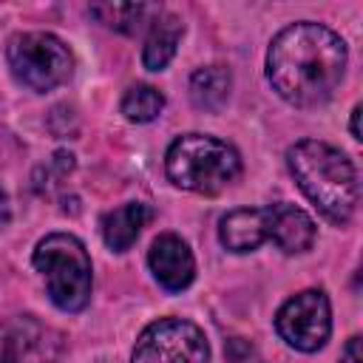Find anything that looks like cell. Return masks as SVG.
<instances>
[{"label":"cell","mask_w":363,"mask_h":363,"mask_svg":"<svg viewBox=\"0 0 363 363\" xmlns=\"http://www.w3.org/2000/svg\"><path fill=\"white\" fill-rule=\"evenodd\" d=\"M346 60V43L332 28L301 20L272 37L267 51V79L284 102L295 108H318L340 88Z\"/></svg>","instance_id":"obj_1"},{"label":"cell","mask_w":363,"mask_h":363,"mask_svg":"<svg viewBox=\"0 0 363 363\" xmlns=\"http://www.w3.org/2000/svg\"><path fill=\"white\" fill-rule=\"evenodd\" d=\"M286 164L306 199L332 224L352 218L357 207V173L343 150L320 139H301L286 150Z\"/></svg>","instance_id":"obj_2"},{"label":"cell","mask_w":363,"mask_h":363,"mask_svg":"<svg viewBox=\"0 0 363 363\" xmlns=\"http://www.w3.org/2000/svg\"><path fill=\"white\" fill-rule=\"evenodd\" d=\"M164 170L176 187L201 196H216L238 179L241 156L224 139L207 133H184L170 142Z\"/></svg>","instance_id":"obj_3"},{"label":"cell","mask_w":363,"mask_h":363,"mask_svg":"<svg viewBox=\"0 0 363 363\" xmlns=\"http://www.w3.org/2000/svg\"><path fill=\"white\" fill-rule=\"evenodd\" d=\"M34 269L45 278L48 298L62 312H82L91 301V255L71 233H51L37 241L31 255Z\"/></svg>","instance_id":"obj_4"},{"label":"cell","mask_w":363,"mask_h":363,"mask_svg":"<svg viewBox=\"0 0 363 363\" xmlns=\"http://www.w3.org/2000/svg\"><path fill=\"white\" fill-rule=\"evenodd\" d=\"M6 60L11 77L34 94H48L74 77V54L51 31L14 34L6 45Z\"/></svg>","instance_id":"obj_5"},{"label":"cell","mask_w":363,"mask_h":363,"mask_svg":"<svg viewBox=\"0 0 363 363\" xmlns=\"http://www.w3.org/2000/svg\"><path fill=\"white\" fill-rule=\"evenodd\" d=\"M210 343L204 332L184 318H159L142 329L130 363H207Z\"/></svg>","instance_id":"obj_6"},{"label":"cell","mask_w":363,"mask_h":363,"mask_svg":"<svg viewBox=\"0 0 363 363\" xmlns=\"http://www.w3.org/2000/svg\"><path fill=\"white\" fill-rule=\"evenodd\" d=\"M275 332L298 352H318L332 335V306L326 292L303 289L275 315Z\"/></svg>","instance_id":"obj_7"},{"label":"cell","mask_w":363,"mask_h":363,"mask_svg":"<svg viewBox=\"0 0 363 363\" xmlns=\"http://www.w3.org/2000/svg\"><path fill=\"white\" fill-rule=\"evenodd\" d=\"M65 346L68 337L34 315L0 320V363H57Z\"/></svg>","instance_id":"obj_8"},{"label":"cell","mask_w":363,"mask_h":363,"mask_svg":"<svg viewBox=\"0 0 363 363\" xmlns=\"http://www.w3.org/2000/svg\"><path fill=\"white\" fill-rule=\"evenodd\" d=\"M147 267H150L153 278L167 292H182L196 278V258H193L187 241L179 238L176 233H164L150 244Z\"/></svg>","instance_id":"obj_9"},{"label":"cell","mask_w":363,"mask_h":363,"mask_svg":"<svg viewBox=\"0 0 363 363\" xmlns=\"http://www.w3.org/2000/svg\"><path fill=\"white\" fill-rule=\"evenodd\" d=\"M264 218H267V238L286 255L306 252L315 244V221L301 207L289 201H278L264 207Z\"/></svg>","instance_id":"obj_10"},{"label":"cell","mask_w":363,"mask_h":363,"mask_svg":"<svg viewBox=\"0 0 363 363\" xmlns=\"http://www.w3.org/2000/svg\"><path fill=\"white\" fill-rule=\"evenodd\" d=\"M218 241L230 252H252L267 241L264 207H238L218 221Z\"/></svg>","instance_id":"obj_11"},{"label":"cell","mask_w":363,"mask_h":363,"mask_svg":"<svg viewBox=\"0 0 363 363\" xmlns=\"http://www.w3.org/2000/svg\"><path fill=\"white\" fill-rule=\"evenodd\" d=\"M153 218V210L142 201H128L122 207H113L102 216L99 227H102V241L108 244V250L113 252H125L133 247V241L139 238L142 227Z\"/></svg>","instance_id":"obj_12"},{"label":"cell","mask_w":363,"mask_h":363,"mask_svg":"<svg viewBox=\"0 0 363 363\" xmlns=\"http://www.w3.org/2000/svg\"><path fill=\"white\" fill-rule=\"evenodd\" d=\"M182 34H184L182 20L170 11H159L150 20V31H147V40H145V48H142V65L147 71L167 68V62L176 57Z\"/></svg>","instance_id":"obj_13"},{"label":"cell","mask_w":363,"mask_h":363,"mask_svg":"<svg viewBox=\"0 0 363 363\" xmlns=\"http://www.w3.org/2000/svg\"><path fill=\"white\" fill-rule=\"evenodd\" d=\"M230 88H233V77L224 65H204L190 77V102L199 111L216 113L224 108Z\"/></svg>","instance_id":"obj_14"},{"label":"cell","mask_w":363,"mask_h":363,"mask_svg":"<svg viewBox=\"0 0 363 363\" xmlns=\"http://www.w3.org/2000/svg\"><path fill=\"white\" fill-rule=\"evenodd\" d=\"M150 11L153 9L145 3H94L91 6V17H96L102 26L122 34H133Z\"/></svg>","instance_id":"obj_15"},{"label":"cell","mask_w":363,"mask_h":363,"mask_svg":"<svg viewBox=\"0 0 363 363\" xmlns=\"http://www.w3.org/2000/svg\"><path fill=\"white\" fill-rule=\"evenodd\" d=\"M164 108V96L153 85H133L122 96V113L130 122H153Z\"/></svg>","instance_id":"obj_16"},{"label":"cell","mask_w":363,"mask_h":363,"mask_svg":"<svg viewBox=\"0 0 363 363\" xmlns=\"http://www.w3.org/2000/svg\"><path fill=\"white\" fill-rule=\"evenodd\" d=\"M227 363H264L258 349L244 340V337H230L227 340Z\"/></svg>","instance_id":"obj_17"},{"label":"cell","mask_w":363,"mask_h":363,"mask_svg":"<svg viewBox=\"0 0 363 363\" xmlns=\"http://www.w3.org/2000/svg\"><path fill=\"white\" fill-rule=\"evenodd\" d=\"M340 363H363V357H360V337L357 335L346 340V346L340 352Z\"/></svg>","instance_id":"obj_18"},{"label":"cell","mask_w":363,"mask_h":363,"mask_svg":"<svg viewBox=\"0 0 363 363\" xmlns=\"http://www.w3.org/2000/svg\"><path fill=\"white\" fill-rule=\"evenodd\" d=\"M51 164H54L57 176H68V173L74 170V156H71L68 150H57L54 159H51Z\"/></svg>","instance_id":"obj_19"},{"label":"cell","mask_w":363,"mask_h":363,"mask_svg":"<svg viewBox=\"0 0 363 363\" xmlns=\"http://www.w3.org/2000/svg\"><path fill=\"white\" fill-rule=\"evenodd\" d=\"M9 218H11V204H9V193L0 187V230L9 224Z\"/></svg>","instance_id":"obj_20"},{"label":"cell","mask_w":363,"mask_h":363,"mask_svg":"<svg viewBox=\"0 0 363 363\" xmlns=\"http://www.w3.org/2000/svg\"><path fill=\"white\" fill-rule=\"evenodd\" d=\"M349 128H352V139H363V136H360V105H354V111H352V122H349Z\"/></svg>","instance_id":"obj_21"}]
</instances>
